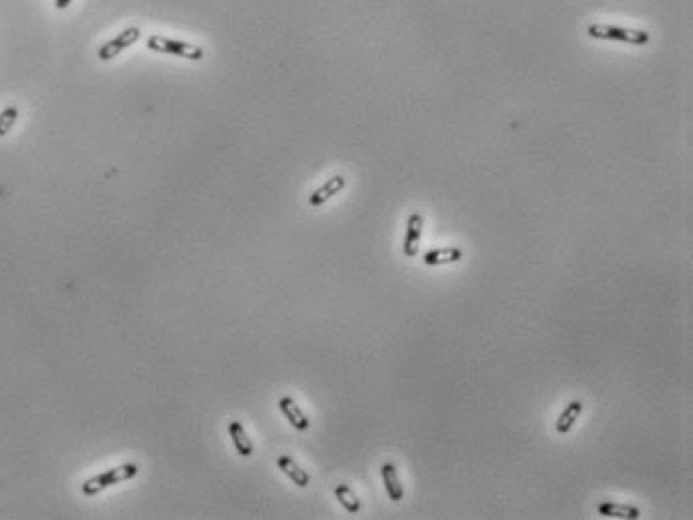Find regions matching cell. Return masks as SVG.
<instances>
[{
    "instance_id": "7",
    "label": "cell",
    "mask_w": 693,
    "mask_h": 520,
    "mask_svg": "<svg viewBox=\"0 0 693 520\" xmlns=\"http://www.w3.org/2000/svg\"><path fill=\"white\" fill-rule=\"evenodd\" d=\"M380 472H382V483H384L388 498H390L392 502H400V500L404 498V486H402V483H400L396 466H394L392 462H386V464H382Z\"/></svg>"
},
{
    "instance_id": "8",
    "label": "cell",
    "mask_w": 693,
    "mask_h": 520,
    "mask_svg": "<svg viewBox=\"0 0 693 520\" xmlns=\"http://www.w3.org/2000/svg\"><path fill=\"white\" fill-rule=\"evenodd\" d=\"M278 406H280V410H282V414L285 416V420L294 426L295 430H300V432H306L309 428V420H308V416L300 410V406L295 404L294 400L292 398H282L280 402H278Z\"/></svg>"
},
{
    "instance_id": "3",
    "label": "cell",
    "mask_w": 693,
    "mask_h": 520,
    "mask_svg": "<svg viewBox=\"0 0 693 520\" xmlns=\"http://www.w3.org/2000/svg\"><path fill=\"white\" fill-rule=\"evenodd\" d=\"M591 38H599V40H617V42H627V45H635L641 47L649 42V32L645 30H637V28H625V26H611V25H589L587 28Z\"/></svg>"
},
{
    "instance_id": "11",
    "label": "cell",
    "mask_w": 693,
    "mask_h": 520,
    "mask_svg": "<svg viewBox=\"0 0 693 520\" xmlns=\"http://www.w3.org/2000/svg\"><path fill=\"white\" fill-rule=\"evenodd\" d=\"M581 412H583V402H581V400L569 402L565 410L561 412V416H559V420H557V424H555L557 434H559V436H565V434H569V432L573 430V426H575L577 420L581 418Z\"/></svg>"
},
{
    "instance_id": "16",
    "label": "cell",
    "mask_w": 693,
    "mask_h": 520,
    "mask_svg": "<svg viewBox=\"0 0 693 520\" xmlns=\"http://www.w3.org/2000/svg\"><path fill=\"white\" fill-rule=\"evenodd\" d=\"M73 0H54V8H59V11H64V8H69V4H71Z\"/></svg>"
},
{
    "instance_id": "9",
    "label": "cell",
    "mask_w": 693,
    "mask_h": 520,
    "mask_svg": "<svg viewBox=\"0 0 693 520\" xmlns=\"http://www.w3.org/2000/svg\"><path fill=\"white\" fill-rule=\"evenodd\" d=\"M462 259V249L458 247H438V249H430L426 252L422 257V261L426 266L438 267V266H449V264H456Z\"/></svg>"
},
{
    "instance_id": "14",
    "label": "cell",
    "mask_w": 693,
    "mask_h": 520,
    "mask_svg": "<svg viewBox=\"0 0 693 520\" xmlns=\"http://www.w3.org/2000/svg\"><path fill=\"white\" fill-rule=\"evenodd\" d=\"M334 495L336 498H338V502L346 508L350 514H358L362 504H360L358 496L354 495V490H352L348 484H338V486L334 488Z\"/></svg>"
},
{
    "instance_id": "1",
    "label": "cell",
    "mask_w": 693,
    "mask_h": 520,
    "mask_svg": "<svg viewBox=\"0 0 693 520\" xmlns=\"http://www.w3.org/2000/svg\"><path fill=\"white\" fill-rule=\"evenodd\" d=\"M139 474V466L129 462V464H121V466H115V468L107 470V472H101L97 476H93L89 480H85L81 490L85 496H97L99 492H103L105 488L113 486V484L125 483V480H131Z\"/></svg>"
},
{
    "instance_id": "10",
    "label": "cell",
    "mask_w": 693,
    "mask_h": 520,
    "mask_svg": "<svg viewBox=\"0 0 693 520\" xmlns=\"http://www.w3.org/2000/svg\"><path fill=\"white\" fill-rule=\"evenodd\" d=\"M230 436H231V442H233V446H235V450H237L239 456L249 458L251 454H254V442H251V438L247 436L244 424H242L239 420H231L230 422Z\"/></svg>"
},
{
    "instance_id": "13",
    "label": "cell",
    "mask_w": 693,
    "mask_h": 520,
    "mask_svg": "<svg viewBox=\"0 0 693 520\" xmlns=\"http://www.w3.org/2000/svg\"><path fill=\"white\" fill-rule=\"evenodd\" d=\"M278 468L282 470L283 474L292 480V483L295 484V486H300V488H306L309 484V474L306 472L304 468H300L297 464H295L294 460L290 456H280L278 458Z\"/></svg>"
},
{
    "instance_id": "4",
    "label": "cell",
    "mask_w": 693,
    "mask_h": 520,
    "mask_svg": "<svg viewBox=\"0 0 693 520\" xmlns=\"http://www.w3.org/2000/svg\"><path fill=\"white\" fill-rule=\"evenodd\" d=\"M141 37V30L137 26H131V28H125L123 32H119L115 38H111L109 42H105L103 47L99 49V59L101 61H111L119 57L121 52L129 49L131 45H135L137 40Z\"/></svg>"
},
{
    "instance_id": "2",
    "label": "cell",
    "mask_w": 693,
    "mask_h": 520,
    "mask_svg": "<svg viewBox=\"0 0 693 520\" xmlns=\"http://www.w3.org/2000/svg\"><path fill=\"white\" fill-rule=\"evenodd\" d=\"M147 49L161 54H173V57H183L189 61H201L203 59V49L185 42V40H175V38L161 37V35H153L147 38Z\"/></svg>"
},
{
    "instance_id": "15",
    "label": "cell",
    "mask_w": 693,
    "mask_h": 520,
    "mask_svg": "<svg viewBox=\"0 0 693 520\" xmlns=\"http://www.w3.org/2000/svg\"><path fill=\"white\" fill-rule=\"evenodd\" d=\"M16 119H18V109L16 107H6L0 113V137H4V135L11 133V129L14 127Z\"/></svg>"
},
{
    "instance_id": "12",
    "label": "cell",
    "mask_w": 693,
    "mask_h": 520,
    "mask_svg": "<svg viewBox=\"0 0 693 520\" xmlns=\"http://www.w3.org/2000/svg\"><path fill=\"white\" fill-rule=\"evenodd\" d=\"M597 512L607 519H623V520H637L641 516V510L637 507H627V504H617V502H601L597 507Z\"/></svg>"
},
{
    "instance_id": "5",
    "label": "cell",
    "mask_w": 693,
    "mask_h": 520,
    "mask_svg": "<svg viewBox=\"0 0 693 520\" xmlns=\"http://www.w3.org/2000/svg\"><path fill=\"white\" fill-rule=\"evenodd\" d=\"M422 225L424 219L418 211H414L408 215L406 221V235H404V243H402V252L408 259H414L418 255L420 249V240H422Z\"/></svg>"
},
{
    "instance_id": "6",
    "label": "cell",
    "mask_w": 693,
    "mask_h": 520,
    "mask_svg": "<svg viewBox=\"0 0 693 520\" xmlns=\"http://www.w3.org/2000/svg\"><path fill=\"white\" fill-rule=\"evenodd\" d=\"M344 187H346V179L342 177V175H334V177L328 179L321 187H318V189L309 195V205L312 207H321L324 203H328L334 195H338Z\"/></svg>"
}]
</instances>
